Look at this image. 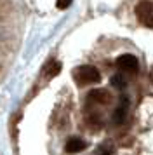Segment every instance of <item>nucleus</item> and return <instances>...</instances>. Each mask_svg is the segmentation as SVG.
Segmentation results:
<instances>
[{"label": "nucleus", "mask_w": 153, "mask_h": 155, "mask_svg": "<svg viewBox=\"0 0 153 155\" xmlns=\"http://www.w3.org/2000/svg\"><path fill=\"white\" fill-rule=\"evenodd\" d=\"M73 77L78 84L82 85H87V84H97L99 82V71L94 68V66H90V64H83V66H78L75 71H73Z\"/></svg>", "instance_id": "f257e3e1"}, {"label": "nucleus", "mask_w": 153, "mask_h": 155, "mask_svg": "<svg viewBox=\"0 0 153 155\" xmlns=\"http://www.w3.org/2000/svg\"><path fill=\"white\" fill-rule=\"evenodd\" d=\"M136 16L145 26L153 28V2H148V0L139 2L136 7Z\"/></svg>", "instance_id": "f03ea898"}, {"label": "nucleus", "mask_w": 153, "mask_h": 155, "mask_svg": "<svg viewBox=\"0 0 153 155\" xmlns=\"http://www.w3.org/2000/svg\"><path fill=\"white\" fill-rule=\"evenodd\" d=\"M117 66L124 71L136 73L138 71V58L132 56V54H122V56L117 58Z\"/></svg>", "instance_id": "7ed1b4c3"}, {"label": "nucleus", "mask_w": 153, "mask_h": 155, "mask_svg": "<svg viewBox=\"0 0 153 155\" xmlns=\"http://www.w3.org/2000/svg\"><path fill=\"white\" fill-rule=\"evenodd\" d=\"M89 99L94 103H99V105H108L111 101V96L106 89H94L89 92Z\"/></svg>", "instance_id": "20e7f679"}, {"label": "nucleus", "mask_w": 153, "mask_h": 155, "mask_svg": "<svg viewBox=\"0 0 153 155\" xmlns=\"http://www.w3.org/2000/svg\"><path fill=\"white\" fill-rule=\"evenodd\" d=\"M87 147V143L80 138H70L66 141V145H64V150L68 152V153H78V152H82L83 148Z\"/></svg>", "instance_id": "39448f33"}, {"label": "nucleus", "mask_w": 153, "mask_h": 155, "mask_svg": "<svg viewBox=\"0 0 153 155\" xmlns=\"http://www.w3.org/2000/svg\"><path fill=\"white\" fill-rule=\"evenodd\" d=\"M125 112H127V101H124V99H122V105L118 106L117 110H115V113H113V122H115L117 126H120V124L124 122Z\"/></svg>", "instance_id": "423d86ee"}, {"label": "nucleus", "mask_w": 153, "mask_h": 155, "mask_svg": "<svg viewBox=\"0 0 153 155\" xmlns=\"http://www.w3.org/2000/svg\"><path fill=\"white\" fill-rule=\"evenodd\" d=\"M59 71H61V64L57 63V61H52V63H49L47 66H45V75H47L49 78L56 77Z\"/></svg>", "instance_id": "0eeeda50"}, {"label": "nucleus", "mask_w": 153, "mask_h": 155, "mask_svg": "<svg viewBox=\"0 0 153 155\" xmlns=\"http://www.w3.org/2000/svg\"><path fill=\"white\" fill-rule=\"evenodd\" d=\"M110 82L115 89H124L125 87V82H124V78H122V75H113L110 78Z\"/></svg>", "instance_id": "6e6552de"}, {"label": "nucleus", "mask_w": 153, "mask_h": 155, "mask_svg": "<svg viewBox=\"0 0 153 155\" xmlns=\"http://www.w3.org/2000/svg\"><path fill=\"white\" fill-rule=\"evenodd\" d=\"M56 4H57V9H66V7H70V4H71V0H57V2H56Z\"/></svg>", "instance_id": "1a4fd4ad"}, {"label": "nucleus", "mask_w": 153, "mask_h": 155, "mask_svg": "<svg viewBox=\"0 0 153 155\" xmlns=\"http://www.w3.org/2000/svg\"><path fill=\"white\" fill-rule=\"evenodd\" d=\"M150 80H151V85H153V66H151V70H150Z\"/></svg>", "instance_id": "9d476101"}]
</instances>
